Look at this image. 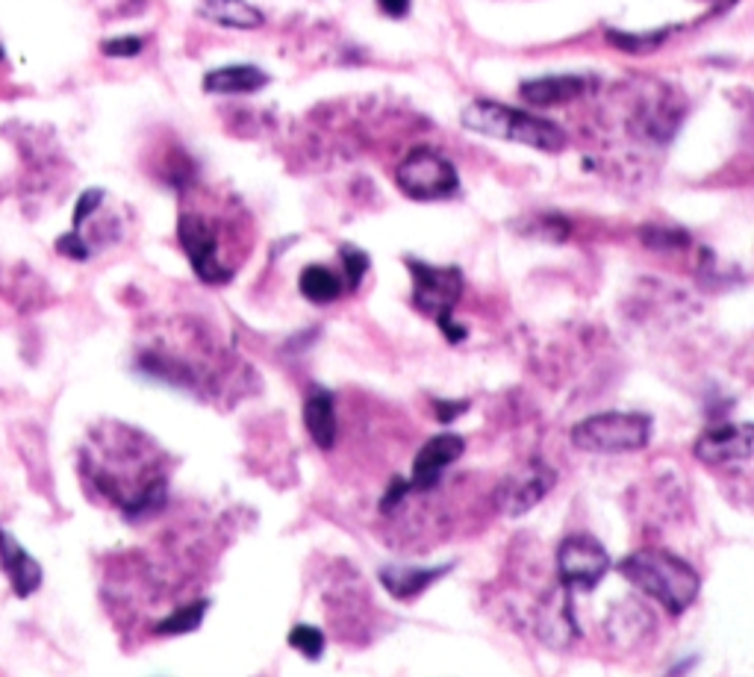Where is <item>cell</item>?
<instances>
[{"label":"cell","instance_id":"obj_1","mask_svg":"<svg viewBox=\"0 0 754 677\" xmlns=\"http://www.w3.org/2000/svg\"><path fill=\"white\" fill-rule=\"evenodd\" d=\"M616 569L631 586H637L640 592H646L648 598L663 604V610L672 616L687 613L699 598V572L687 560H681L669 551H657V548L634 551Z\"/></svg>","mask_w":754,"mask_h":677},{"label":"cell","instance_id":"obj_2","mask_svg":"<svg viewBox=\"0 0 754 677\" xmlns=\"http://www.w3.org/2000/svg\"><path fill=\"white\" fill-rule=\"evenodd\" d=\"M463 127L489 139H504L516 145H528L545 154H560L566 148V133L548 118L498 101H472L460 115Z\"/></svg>","mask_w":754,"mask_h":677},{"label":"cell","instance_id":"obj_3","mask_svg":"<svg viewBox=\"0 0 754 677\" xmlns=\"http://www.w3.org/2000/svg\"><path fill=\"white\" fill-rule=\"evenodd\" d=\"M410 274H413V304L422 315L433 318L439 324V330L448 336V342H460L466 339V330L460 324H454V307L463 295V274L460 268L448 265H428L419 260H404Z\"/></svg>","mask_w":754,"mask_h":677},{"label":"cell","instance_id":"obj_4","mask_svg":"<svg viewBox=\"0 0 754 677\" xmlns=\"http://www.w3.org/2000/svg\"><path fill=\"white\" fill-rule=\"evenodd\" d=\"M651 442V418L643 413H598L572 427V445L587 454H631Z\"/></svg>","mask_w":754,"mask_h":677},{"label":"cell","instance_id":"obj_5","mask_svg":"<svg viewBox=\"0 0 754 677\" xmlns=\"http://www.w3.org/2000/svg\"><path fill=\"white\" fill-rule=\"evenodd\" d=\"M398 189L413 201H442L457 195V168L433 148H416L395 168Z\"/></svg>","mask_w":754,"mask_h":677},{"label":"cell","instance_id":"obj_6","mask_svg":"<svg viewBox=\"0 0 754 677\" xmlns=\"http://www.w3.org/2000/svg\"><path fill=\"white\" fill-rule=\"evenodd\" d=\"M554 483H557V474L548 463L528 460V463H522L519 469H513L507 477L498 480L492 504H495V510L501 516H510V519L525 516L554 489Z\"/></svg>","mask_w":754,"mask_h":677},{"label":"cell","instance_id":"obj_7","mask_svg":"<svg viewBox=\"0 0 754 677\" xmlns=\"http://www.w3.org/2000/svg\"><path fill=\"white\" fill-rule=\"evenodd\" d=\"M610 572L607 548L590 533H572L557 548V577L569 589L590 592Z\"/></svg>","mask_w":754,"mask_h":677},{"label":"cell","instance_id":"obj_8","mask_svg":"<svg viewBox=\"0 0 754 677\" xmlns=\"http://www.w3.org/2000/svg\"><path fill=\"white\" fill-rule=\"evenodd\" d=\"M704 466H731L754 457V424H719L704 430L693 445Z\"/></svg>","mask_w":754,"mask_h":677},{"label":"cell","instance_id":"obj_9","mask_svg":"<svg viewBox=\"0 0 754 677\" xmlns=\"http://www.w3.org/2000/svg\"><path fill=\"white\" fill-rule=\"evenodd\" d=\"M180 242L186 248V257L192 262L195 274L204 283H227L230 280V268L218 260L216 233L201 215H195V212L180 215Z\"/></svg>","mask_w":754,"mask_h":677},{"label":"cell","instance_id":"obj_10","mask_svg":"<svg viewBox=\"0 0 754 677\" xmlns=\"http://www.w3.org/2000/svg\"><path fill=\"white\" fill-rule=\"evenodd\" d=\"M466 451V442L463 436L457 433H442V436H433L422 445V451L416 454L413 460V474H410V486L419 489V492H428L433 489L442 474L451 469V463H457Z\"/></svg>","mask_w":754,"mask_h":677},{"label":"cell","instance_id":"obj_11","mask_svg":"<svg viewBox=\"0 0 754 677\" xmlns=\"http://www.w3.org/2000/svg\"><path fill=\"white\" fill-rule=\"evenodd\" d=\"M537 633L539 639L551 648H566L575 633V616H572V589L560 583V589L548 592L537 610Z\"/></svg>","mask_w":754,"mask_h":677},{"label":"cell","instance_id":"obj_12","mask_svg":"<svg viewBox=\"0 0 754 677\" xmlns=\"http://www.w3.org/2000/svg\"><path fill=\"white\" fill-rule=\"evenodd\" d=\"M0 566L9 577L12 589L18 598H30L39 586H42V566L30 557V551H24L9 530H0Z\"/></svg>","mask_w":754,"mask_h":677},{"label":"cell","instance_id":"obj_13","mask_svg":"<svg viewBox=\"0 0 754 677\" xmlns=\"http://www.w3.org/2000/svg\"><path fill=\"white\" fill-rule=\"evenodd\" d=\"M451 563L431 566V569H419V566H383L380 569V583L383 589L395 598V601H410L419 598L425 589H431L439 577L451 572Z\"/></svg>","mask_w":754,"mask_h":677},{"label":"cell","instance_id":"obj_14","mask_svg":"<svg viewBox=\"0 0 754 677\" xmlns=\"http://www.w3.org/2000/svg\"><path fill=\"white\" fill-rule=\"evenodd\" d=\"M587 92V77L578 74H557V77H537V80H525L519 86L522 101L531 106H560L581 98Z\"/></svg>","mask_w":754,"mask_h":677},{"label":"cell","instance_id":"obj_15","mask_svg":"<svg viewBox=\"0 0 754 677\" xmlns=\"http://www.w3.org/2000/svg\"><path fill=\"white\" fill-rule=\"evenodd\" d=\"M269 86V74L257 65H224L204 77V92L216 95H251Z\"/></svg>","mask_w":754,"mask_h":677},{"label":"cell","instance_id":"obj_16","mask_svg":"<svg viewBox=\"0 0 754 677\" xmlns=\"http://www.w3.org/2000/svg\"><path fill=\"white\" fill-rule=\"evenodd\" d=\"M304 424L310 439L330 451L336 442V410H333V395L327 389H313L304 401Z\"/></svg>","mask_w":754,"mask_h":677},{"label":"cell","instance_id":"obj_17","mask_svg":"<svg viewBox=\"0 0 754 677\" xmlns=\"http://www.w3.org/2000/svg\"><path fill=\"white\" fill-rule=\"evenodd\" d=\"M201 15L230 30H257L266 24V15L248 0H204Z\"/></svg>","mask_w":754,"mask_h":677},{"label":"cell","instance_id":"obj_18","mask_svg":"<svg viewBox=\"0 0 754 677\" xmlns=\"http://www.w3.org/2000/svg\"><path fill=\"white\" fill-rule=\"evenodd\" d=\"M298 286H301V295L313 304H330L342 295V280L327 265H307L301 271Z\"/></svg>","mask_w":754,"mask_h":677},{"label":"cell","instance_id":"obj_19","mask_svg":"<svg viewBox=\"0 0 754 677\" xmlns=\"http://www.w3.org/2000/svg\"><path fill=\"white\" fill-rule=\"evenodd\" d=\"M207 610H210V601H195V604H186V607H180L177 613H171L168 619H162L160 625H157V633H162V636L192 633V630H198V627H201L204 616H207Z\"/></svg>","mask_w":754,"mask_h":677},{"label":"cell","instance_id":"obj_20","mask_svg":"<svg viewBox=\"0 0 754 677\" xmlns=\"http://www.w3.org/2000/svg\"><path fill=\"white\" fill-rule=\"evenodd\" d=\"M669 33H672V27L654 30V33H619V30H607V42L625 53H648L654 51V48H660Z\"/></svg>","mask_w":754,"mask_h":677},{"label":"cell","instance_id":"obj_21","mask_svg":"<svg viewBox=\"0 0 754 677\" xmlns=\"http://www.w3.org/2000/svg\"><path fill=\"white\" fill-rule=\"evenodd\" d=\"M289 645L307 660H319L324 654V633L313 625H295L289 630Z\"/></svg>","mask_w":754,"mask_h":677},{"label":"cell","instance_id":"obj_22","mask_svg":"<svg viewBox=\"0 0 754 677\" xmlns=\"http://www.w3.org/2000/svg\"><path fill=\"white\" fill-rule=\"evenodd\" d=\"M339 257H342V265H345V277H348V289H357L363 274L369 271V257L351 245H342L339 248Z\"/></svg>","mask_w":754,"mask_h":677},{"label":"cell","instance_id":"obj_23","mask_svg":"<svg viewBox=\"0 0 754 677\" xmlns=\"http://www.w3.org/2000/svg\"><path fill=\"white\" fill-rule=\"evenodd\" d=\"M643 242L648 248H657V251H669V248H678V245H687L690 236L681 233V230H666V227H648L643 230Z\"/></svg>","mask_w":754,"mask_h":677},{"label":"cell","instance_id":"obj_24","mask_svg":"<svg viewBox=\"0 0 754 677\" xmlns=\"http://www.w3.org/2000/svg\"><path fill=\"white\" fill-rule=\"evenodd\" d=\"M142 48H145V42H142L139 36H121V39H107V42L101 45V51L107 53V56H124V59H130V56L142 53Z\"/></svg>","mask_w":754,"mask_h":677},{"label":"cell","instance_id":"obj_25","mask_svg":"<svg viewBox=\"0 0 754 677\" xmlns=\"http://www.w3.org/2000/svg\"><path fill=\"white\" fill-rule=\"evenodd\" d=\"M56 248H59V254H65V257H71V260H89V245L80 239L77 230H71L68 236H62V239L56 242Z\"/></svg>","mask_w":754,"mask_h":677},{"label":"cell","instance_id":"obj_26","mask_svg":"<svg viewBox=\"0 0 754 677\" xmlns=\"http://www.w3.org/2000/svg\"><path fill=\"white\" fill-rule=\"evenodd\" d=\"M101 201H104V192H101V189H89V192L77 201V209H74V230H80V227H83L86 215H89V212H95Z\"/></svg>","mask_w":754,"mask_h":677},{"label":"cell","instance_id":"obj_27","mask_svg":"<svg viewBox=\"0 0 754 677\" xmlns=\"http://www.w3.org/2000/svg\"><path fill=\"white\" fill-rule=\"evenodd\" d=\"M466 410H469V401H436V418L439 421H454Z\"/></svg>","mask_w":754,"mask_h":677},{"label":"cell","instance_id":"obj_28","mask_svg":"<svg viewBox=\"0 0 754 677\" xmlns=\"http://www.w3.org/2000/svg\"><path fill=\"white\" fill-rule=\"evenodd\" d=\"M410 489H413L410 483H404V480H395V483H392V492H386V498H383V504H380V507H383V510L389 513V510H392V507H395V504H398V501H401V498H404V495H407Z\"/></svg>","mask_w":754,"mask_h":677},{"label":"cell","instance_id":"obj_29","mask_svg":"<svg viewBox=\"0 0 754 677\" xmlns=\"http://www.w3.org/2000/svg\"><path fill=\"white\" fill-rule=\"evenodd\" d=\"M377 6L389 18H404L410 12V0H377Z\"/></svg>","mask_w":754,"mask_h":677},{"label":"cell","instance_id":"obj_30","mask_svg":"<svg viewBox=\"0 0 754 677\" xmlns=\"http://www.w3.org/2000/svg\"><path fill=\"white\" fill-rule=\"evenodd\" d=\"M0 62H3V48H0Z\"/></svg>","mask_w":754,"mask_h":677}]
</instances>
